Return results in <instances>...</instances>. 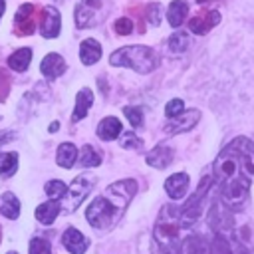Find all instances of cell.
<instances>
[{
	"instance_id": "6da1fadb",
	"label": "cell",
	"mask_w": 254,
	"mask_h": 254,
	"mask_svg": "<svg viewBox=\"0 0 254 254\" xmlns=\"http://www.w3.org/2000/svg\"><path fill=\"white\" fill-rule=\"evenodd\" d=\"M212 179L218 185L220 200L228 208H240L248 196L254 177V143L246 137L232 139L216 157Z\"/></svg>"
},
{
	"instance_id": "7a4b0ae2",
	"label": "cell",
	"mask_w": 254,
	"mask_h": 254,
	"mask_svg": "<svg viewBox=\"0 0 254 254\" xmlns=\"http://www.w3.org/2000/svg\"><path fill=\"white\" fill-rule=\"evenodd\" d=\"M137 192V183L133 179H123L107 187L105 194L95 196L85 210V218L93 228H107L117 222L133 194Z\"/></svg>"
},
{
	"instance_id": "3957f363",
	"label": "cell",
	"mask_w": 254,
	"mask_h": 254,
	"mask_svg": "<svg viewBox=\"0 0 254 254\" xmlns=\"http://www.w3.org/2000/svg\"><path fill=\"white\" fill-rule=\"evenodd\" d=\"M181 210H177L173 204H165L159 212L157 224H155V242L159 244L163 254H179L181 240H179V230H181Z\"/></svg>"
},
{
	"instance_id": "277c9868",
	"label": "cell",
	"mask_w": 254,
	"mask_h": 254,
	"mask_svg": "<svg viewBox=\"0 0 254 254\" xmlns=\"http://www.w3.org/2000/svg\"><path fill=\"white\" fill-rule=\"evenodd\" d=\"M111 65H125L137 73H149L161 64V56L149 46H125L109 56Z\"/></svg>"
},
{
	"instance_id": "5b68a950",
	"label": "cell",
	"mask_w": 254,
	"mask_h": 254,
	"mask_svg": "<svg viewBox=\"0 0 254 254\" xmlns=\"http://www.w3.org/2000/svg\"><path fill=\"white\" fill-rule=\"evenodd\" d=\"M212 181H214L212 177H204V179L200 181L198 189L194 190V194H192V196L187 200V204L181 208V212H179V216H181V226H190V224H194V220L202 214V210H204V196H206V192H208Z\"/></svg>"
},
{
	"instance_id": "8992f818",
	"label": "cell",
	"mask_w": 254,
	"mask_h": 254,
	"mask_svg": "<svg viewBox=\"0 0 254 254\" xmlns=\"http://www.w3.org/2000/svg\"><path fill=\"white\" fill-rule=\"evenodd\" d=\"M93 185H95V177H93V175H87V173H85V175L75 177L73 183L67 187V192H65V196H64V202H62L64 210H65V212L75 210V208L83 202V198L89 194V190H91Z\"/></svg>"
},
{
	"instance_id": "52a82bcc",
	"label": "cell",
	"mask_w": 254,
	"mask_h": 254,
	"mask_svg": "<svg viewBox=\"0 0 254 254\" xmlns=\"http://www.w3.org/2000/svg\"><path fill=\"white\" fill-rule=\"evenodd\" d=\"M103 6V0H79L75 6V26L77 28H91L99 22L97 14Z\"/></svg>"
},
{
	"instance_id": "ba28073f",
	"label": "cell",
	"mask_w": 254,
	"mask_h": 254,
	"mask_svg": "<svg viewBox=\"0 0 254 254\" xmlns=\"http://www.w3.org/2000/svg\"><path fill=\"white\" fill-rule=\"evenodd\" d=\"M200 119V111L198 109H189V111H183L181 115L177 117H171L169 121H165L163 129L165 133L169 135H177V133H185V131H190Z\"/></svg>"
},
{
	"instance_id": "9c48e42d",
	"label": "cell",
	"mask_w": 254,
	"mask_h": 254,
	"mask_svg": "<svg viewBox=\"0 0 254 254\" xmlns=\"http://www.w3.org/2000/svg\"><path fill=\"white\" fill-rule=\"evenodd\" d=\"M36 6L34 4H22L14 16V32L18 36L34 34L36 30Z\"/></svg>"
},
{
	"instance_id": "30bf717a",
	"label": "cell",
	"mask_w": 254,
	"mask_h": 254,
	"mask_svg": "<svg viewBox=\"0 0 254 254\" xmlns=\"http://www.w3.org/2000/svg\"><path fill=\"white\" fill-rule=\"evenodd\" d=\"M38 26H40V32L44 38H56L60 34V26H62L60 12L54 6L42 8V12L38 16Z\"/></svg>"
},
{
	"instance_id": "8fae6325",
	"label": "cell",
	"mask_w": 254,
	"mask_h": 254,
	"mask_svg": "<svg viewBox=\"0 0 254 254\" xmlns=\"http://www.w3.org/2000/svg\"><path fill=\"white\" fill-rule=\"evenodd\" d=\"M173 157H175V151H173L169 145L159 143V145H155V147L145 155V161H147V165H151V167H155V169H165V167L171 165Z\"/></svg>"
},
{
	"instance_id": "7c38bea8",
	"label": "cell",
	"mask_w": 254,
	"mask_h": 254,
	"mask_svg": "<svg viewBox=\"0 0 254 254\" xmlns=\"http://www.w3.org/2000/svg\"><path fill=\"white\" fill-rule=\"evenodd\" d=\"M220 22V14L216 10H210V12H198L196 16H192L189 20V28L190 32L194 34H206L210 28H214L216 24Z\"/></svg>"
},
{
	"instance_id": "4fadbf2b",
	"label": "cell",
	"mask_w": 254,
	"mask_h": 254,
	"mask_svg": "<svg viewBox=\"0 0 254 254\" xmlns=\"http://www.w3.org/2000/svg\"><path fill=\"white\" fill-rule=\"evenodd\" d=\"M62 244H64L65 250L71 252V254H83V252L87 250V246H89L87 238H85L77 228H67V230L64 232V236H62Z\"/></svg>"
},
{
	"instance_id": "5bb4252c",
	"label": "cell",
	"mask_w": 254,
	"mask_h": 254,
	"mask_svg": "<svg viewBox=\"0 0 254 254\" xmlns=\"http://www.w3.org/2000/svg\"><path fill=\"white\" fill-rule=\"evenodd\" d=\"M40 71H42L44 77L56 79L65 71V62H64V58L60 54H48L40 64Z\"/></svg>"
},
{
	"instance_id": "9a60e30c",
	"label": "cell",
	"mask_w": 254,
	"mask_h": 254,
	"mask_svg": "<svg viewBox=\"0 0 254 254\" xmlns=\"http://www.w3.org/2000/svg\"><path fill=\"white\" fill-rule=\"evenodd\" d=\"M187 189H189V175L187 173H177L165 181V190L173 200L183 198L187 194Z\"/></svg>"
},
{
	"instance_id": "2e32d148",
	"label": "cell",
	"mask_w": 254,
	"mask_h": 254,
	"mask_svg": "<svg viewBox=\"0 0 254 254\" xmlns=\"http://www.w3.org/2000/svg\"><path fill=\"white\" fill-rule=\"evenodd\" d=\"M121 129L123 127H121V121L117 117H105L97 125V137L101 141H113L115 137L121 135Z\"/></svg>"
},
{
	"instance_id": "e0dca14e",
	"label": "cell",
	"mask_w": 254,
	"mask_h": 254,
	"mask_svg": "<svg viewBox=\"0 0 254 254\" xmlns=\"http://www.w3.org/2000/svg\"><path fill=\"white\" fill-rule=\"evenodd\" d=\"M91 103H93V93H91V89H87V87L79 89L77 95H75V109H73L71 121L83 119V117L87 115V109L91 107Z\"/></svg>"
},
{
	"instance_id": "ac0fdd59",
	"label": "cell",
	"mask_w": 254,
	"mask_h": 254,
	"mask_svg": "<svg viewBox=\"0 0 254 254\" xmlns=\"http://www.w3.org/2000/svg\"><path fill=\"white\" fill-rule=\"evenodd\" d=\"M187 14H189V2H185V0H173L169 4V10H167V20H169V24L173 28H179L185 22Z\"/></svg>"
},
{
	"instance_id": "d6986e66",
	"label": "cell",
	"mask_w": 254,
	"mask_h": 254,
	"mask_svg": "<svg viewBox=\"0 0 254 254\" xmlns=\"http://www.w3.org/2000/svg\"><path fill=\"white\" fill-rule=\"evenodd\" d=\"M79 58H81V62L85 65L95 64L101 58V46H99V42H95L93 38L83 40L81 46H79Z\"/></svg>"
},
{
	"instance_id": "ffe728a7",
	"label": "cell",
	"mask_w": 254,
	"mask_h": 254,
	"mask_svg": "<svg viewBox=\"0 0 254 254\" xmlns=\"http://www.w3.org/2000/svg\"><path fill=\"white\" fill-rule=\"evenodd\" d=\"M0 214H4L10 220H16L20 214V200L14 192H4L0 196Z\"/></svg>"
},
{
	"instance_id": "44dd1931",
	"label": "cell",
	"mask_w": 254,
	"mask_h": 254,
	"mask_svg": "<svg viewBox=\"0 0 254 254\" xmlns=\"http://www.w3.org/2000/svg\"><path fill=\"white\" fill-rule=\"evenodd\" d=\"M60 210H62V204L58 200H50V202H44L36 208V218L42 224H52L56 220V216L60 214Z\"/></svg>"
},
{
	"instance_id": "7402d4cb",
	"label": "cell",
	"mask_w": 254,
	"mask_h": 254,
	"mask_svg": "<svg viewBox=\"0 0 254 254\" xmlns=\"http://www.w3.org/2000/svg\"><path fill=\"white\" fill-rule=\"evenodd\" d=\"M75 159H77V149H75L73 143H62V145L58 147L56 161H58L60 167H64V169H71L73 163H75Z\"/></svg>"
},
{
	"instance_id": "603a6c76",
	"label": "cell",
	"mask_w": 254,
	"mask_h": 254,
	"mask_svg": "<svg viewBox=\"0 0 254 254\" xmlns=\"http://www.w3.org/2000/svg\"><path fill=\"white\" fill-rule=\"evenodd\" d=\"M32 60V50L30 48H20L16 50L10 58H8V67H12L14 71H26Z\"/></svg>"
},
{
	"instance_id": "cb8c5ba5",
	"label": "cell",
	"mask_w": 254,
	"mask_h": 254,
	"mask_svg": "<svg viewBox=\"0 0 254 254\" xmlns=\"http://www.w3.org/2000/svg\"><path fill=\"white\" fill-rule=\"evenodd\" d=\"M189 42H190V36L189 32H175L171 38H169V52L171 54H183L187 48H189Z\"/></svg>"
},
{
	"instance_id": "d4e9b609",
	"label": "cell",
	"mask_w": 254,
	"mask_h": 254,
	"mask_svg": "<svg viewBox=\"0 0 254 254\" xmlns=\"http://www.w3.org/2000/svg\"><path fill=\"white\" fill-rule=\"evenodd\" d=\"M99 163H101V155L91 145H83L81 153H79V165L81 167H97Z\"/></svg>"
},
{
	"instance_id": "484cf974",
	"label": "cell",
	"mask_w": 254,
	"mask_h": 254,
	"mask_svg": "<svg viewBox=\"0 0 254 254\" xmlns=\"http://www.w3.org/2000/svg\"><path fill=\"white\" fill-rule=\"evenodd\" d=\"M16 167H18V155L16 153H0V175L2 177L14 175Z\"/></svg>"
},
{
	"instance_id": "4316f807",
	"label": "cell",
	"mask_w": 254,
	"mask_h": 254,
	"mask_svg": "<svg viewBox=\"0 0 254 254\" xmlns=\"http://www.w3.org/2000/svg\"><path fill=\"white\" fill-rule=\"evenodd\" d=\"M44 190H46V194H48L52 200H60V198L65 196L67 187H65L62 181H48L46 187H44Z\"/></svg>"
},
{
	"instance_id": "83f0119b",
	"label": "cell",
	"mask_w": 254,
	"mask_h": 254,
	"mask_svg": "<svg viewBox=\"0 0 254 254\" xmlns=\"http://www.w3.org/2000/svg\"><path fill=\"white\" fill-rule=\"evenodd\" d=\"M30 254H52V246L46 238H32L30 242Z\"/></svg>"
},
{
	"instance_id": "f1b7e54d",
	"label": "cell",
	"mask_w": 254,
	"mask_h": 254,
	"mask_svg": "<svg viewBox=\"0 0 254 254\" xmlns=\"http://www.w3.org/2000/svg\"><path fill=\"white\" fill-rule=\"evenodd\" d=\"M145 16H147V22L151 26H159L161 24V4L159 2H153L145 8Z\"/></svg>"
},
{
	"instance_id": "f546056e",
	"label": "cell",
	"mask_w": 254,
	"mask_h": 254,
	"mask_svg": "<svg viewBox=\"0 0 254 254\" xmlns=\"http://www.w3.org/2000/svg\"><path fill=\"white\" fill-rule=\"evenodd\" d=\"M210 254H232V248L224 236H216L210 242Z\"/></svg>"
},
{
	"instance_id": "4dcf8cb0",
	"label": "cell",
	"mask_w": 254,
	"mask_h": 254,
	"mask_svg": "<svg viewBox=\"0 0 254 254\" xmlns=\"http://www.w3.org/2000/svg\"><path fill=\"white\" fill-rule=\"evenodd\" d=\"M123 113H125V117L129 119L131 127H135V129L141 127V123H143V111H141L139 107H125Z\"/></svg>"
},
{
	"instance_id": "1f68e13d",
	"label": "cell",
	"mask_w": 254,
	"mask_h": 254,
	"mask_svg": "<svg viewBox=\"0 0 254 254\" xmlns=\"http://www.w3.org/2000/svg\"><path fill=\"white\" fill-rule=\"evenodd\" d=\"M183 111H185V103H183V99H171V101L165 105V115H167L169 119L181 115Z\"/></svg>"
},
{
	"instance_id": "d6a6232c",
	"label": "cell",
	"mask_w": 254,
	"mask_h": 254,
	"mask_svg": "<svg viewBox=\"0 0 254 254\" xmlns=\"http://www.w3.org/2000/svg\"><path fill=\"white\" fill-rule=\"evenodd\" d=\"M113 28H115V32L119 36H129L133 32V22L129 18H119V20H115V26Z\"/></svg>"
},
{
	"instance_id": "836d02e7",
	"label": "cell",
	"mask_w": 254,
	"mask_h": 254,
	"mask_svg": "<svg viewBox=\"0 0 254 254\" xmlns=\"http://www.w3.org/2000/svg\"><path fill=\"white\" fill-rule=\"evenodd\" d=\"M141 145V139L139 137H135V133H123V137H121V147H125V149H137Z\"/></svg>"
},
{
	"instance_id": "e575fe53",
	"label": "cell",
	"mask_w": 254,
	"mask_h": 254,
	"mask_svg": "<svg viewBox=\"0 0 254 254\" xmlns=\"http://www.w3.org/2000/svg\"><path fill=\"white\" fill-rule=\"evenodd\" d=\"M8 91H10V77H8V73L4 69H0V101L6 99Z\"/></svg>"
},
{
	"instance_id": "d590c367",
	"label": "cell",
	"mask_w": 254,
	"mask_h": 254,
	"mask_svg": "<svg viewBox=\"0 0 254 254\" xmlns=\"http://www.w3.org/2000/svg\"><path fill=\"white\" fill-rule=\"evenodd\" d=\"M14 137V133H8V131H4V133H0V145H4L2 141H8V139H12Z\"/></svg>"
},
{
	"instance_id": "8d00e7d4",
	"label": "cell",
	"mask_w": 254,
	"mask_h": 254,
	"mask_svg": "<svg viewBox=\"0 0 254 254\" xmlns=\"http://www.w3.org/2000/svg\"><path fill=\"white\" fill-rule=\"evenodd\" d=\"M58 129H60V123H58V121H54V123L50 125V131L54 133V131H58Z\"/></svg>"
},
{
	"instance_id": "74e56055",
	"label": "cell",
	"mask_w": 254,
	"mask_h": 254,
	"mask_svg": "<svg viewBox=\"0 0 254 254\" xmlns=\"http://www.w3.org/2000/svg\"><path fill=\"white\" fill-rule=\"evenodd\" d=\"M4 8H6V2H4V0H0V16L4 14Z\"/></svg>"
},
{
	"instance_id": "f35d334b",
	"label": "cell",
	"mask_w": 254,
	"mask_h": 254,
	"mask_svg": "<svg viewBox=\"0 0 254 254\" xmlns=\"http://www.w3.org/2000/svg\"><path fill=\"white\" fill-rule=\"evenodd\" d=\"M198 4H204V2H210V0H196Z\"/></svg>"
},
{
	"instance_id": "ab89813d",
	"label": "cell",
	"mask_w": 254,
	"mask_h": 254,
	"mask_svg": "<svg viewBox=\"0 0 254 254\" xmlns=\"http://www.w3.org/2000/svg\"><path fill=\"white\" fill-rule=\"evenodd\" d=\"M8 254H16V252H8Z\"/></svg>"
}]
</instances>
